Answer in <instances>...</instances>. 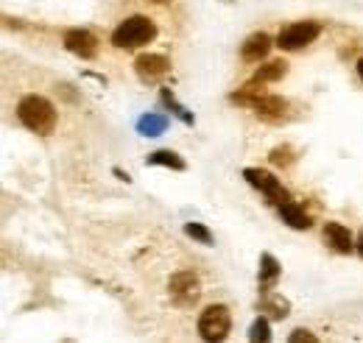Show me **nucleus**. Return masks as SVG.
I'll list each match as a JSON object with an SVG mask.
<instances>
[{
	"label": "nucleus",
	"mask_w": 363,
	"mask_h": 343,
	"mask_svg": "<svg viewBox=\"0 0 363 343\" xmlns=\"http://www.w3.org/2000/svg\"><path fill=\"white\" fill-rule=\"evenodd\" d=\"M17 118L20 123L34 134H50L56 129V109L53 103L43 95H26L17 106Z\"/></svg>",
	"instance_id": "obj_1"
},
{
	"label": "nucleus",
	"mask_w": 363,
	"mask_h": 343,
	"mask_svg": "<svg viewBox=\"0 0 363 343\" xmlns=\"http://www.w3.org/2000/svg\"><path fill=\"white\" fill-rule=\"evenodd\" d=\"M154 37H157V26L148 17H129L115 28L112 45L115 47H140V45H148Z\"/></svg>",
	"instance_id": "obj_2"
},
{
	"label": "nucleus",
	"mask_w": 363,
	"mask_h": 343,
	"mask_svg": "<svg viewBox=\"0 0 363 343\" xmlns=\"http://www.w3.org/2000/svg\"><path fill=\"white\" fill-rule=\"evenodd\" d=\"M229 327H232V318H229V310L224 304H213L199 315V335L204 343L227 341Z\"/></svg>",
	"instance_id": "obj_3"
},
{
	"label": "nucleus",
	"mask_w": 363,
	"mask_h": 343,
	"mask_svg": "<svg viewBox=\"0 0 363 343\" xmlns=\"http://www.w3.org/2000/svg\"><path fill=\"white\" fill-rule=\"evenodd\" d=\"M235 101L252 106V109H255L257 115H263V118H282V115L288 112V101H285V98H279V95H257V89L252 84L243 86V92H238Z\"/></svg>",
	"instance_id": "obj_4"
},
{
	"label": "nucleus",
	"mask_w": 363,
	"mask_h": 343,
	"mask_svg": "<svg viewBox=\"0 0 363 343\" xmlns=\"http://www.w3.org/2000/svg\"><path fill=\"white\" fill-rule=\"evenodd\" d=\"M243 176H246V181H249L252 187H257L260 193H266V196H269V201H274V204H288V201H291V198H288V190H285V187L279 184V179H274L269 171L246 168Z\"/></svg>",
	"instance_id": "obj_5"
},
{
	"label": "nucleus",
	"mask_w": 363,
	"mask_h": 343,
	"mask_svg": "<svg viewBox=\"0 0 363 343\" xmlns=\"http://www.w3.org/2000/svg\"><path fill=\"white\" fill-rule=\"evenodd\" d=\"M171 296L179 307H190L196 304V299L201 296V285H199V276L193 271H179L171 276Z\"/></svg>",
	"instance_id": "obj_6"
},
{
	"label": "nucleus",
	"mask_w": 363,
	"mask_h": 343,
	"mask_svg": "<svg viewBox=\"0 0 363 343\" xmlns=\"http://www.w3.org/2000/svg\"><path fill=\"white\" fill-rule=\"evenodd\" d=\"M318 31H321L318 23H294V26H288V28L279 31L277 45L285 47V50H299V47L313 43L318 37Z\"/></svg>",
	"instance_id": "obj_7"
},
{
	"label": "nucleus",
	"mask_w": 363,
	"mask_h": 343,
	"mask_svg": "<svg viewBox=\"0 0 363 343\" xmlns=\"http://www.w3.org/2000/svg\"><path fill=\"white\" fill-rule=\"evenodd\" d=\"M135 70L143 81L154 84V81H160V79L171 70V62H168L162 53H143V56H137Z\"/></svg>",
	"instance_id": "obj_8"
},
{
	"label": "nucleus",
	"mask_w": 363,
	"mask_h": 343,
	"mask_svg": "<svg viewBox=\"0 0 363 343\" xmlns=\"http://www.w3.org/2000/svg\"><path fill=\"white\" fill-rule=\"evenodd\" d=\"M65 47L82 59H92L98 53V40L92 37L90 31H82V28H73L65 34Z\"/></svg>",
	"instance_id": "obj_9"
},
{
	"label": "nucleus",
	"mask_w": 363,
	"mask_h": 343,
	"mask_svg": "<svg viewBox=\"0 0 363 343\" xmlns=\"http://www.w3.org/2000/svg\"><path fill=\"white\" fill-rule=\"evenodd\" d=\"M324 240H327V246H333L338 254H350L352 249H358L355 240H352V235H350V229H347L344 223H335V220H330V223L324 226Z\"/></svg>",
	"instance_id": "obj_10"
},
{
	"label": "nucleus",
	"mask_w": 363,
	"mask_h": 343,
	"mask_svg": "<svg viewBox=\"0 0 363 343\" xmlns=\"http://www.w3.org/2000/svg\"><path fill=\"white\" fill-rule=\"evenodd\" d=\"M269 50H272V37L269 34H252L240 47V56L246 62H260V59L269 56Z\"/></svg>",
	"instance_id": "obj_11"
},
{
	"label": "nucleus",
	"mask_w": 363,
	"mask_h": 343,
	"mask_svg": "<svg viewBox=\"0 0 363 343\" xmlns=\"http://www.w3.org/2000/svg\"><path fill=\"white\" fill-rule=\"evenodd\" d=\"M279 218H282L291 229H311V223H313L311 215L305 213V210H299L296 204H291V201H288V204H279Z\"/></svg>",
	"instance_id": "obj_12"
},
{
	"label": "nucleus",
	"mask_w": 363,
	"mask_h": 343,
	"mask_svg": "<svg viewBox=\"0 0 363 343\" xmlns=\"http://www.w3.org/2000/svg\"><path fill=\"white\" fill-rule=\"evenodd\" d=\"M288 73V64L279 59V62H269L263 64L257 73H255V84H269V81H279L282 76Z\"/></svg>",
	"instance_id": "obj_13"
},
{
	"label": "nucleus",
	"mask_w": 363,
	"mask_h": 343,
	"mask_svg": "<svg viewBox=\"0 0 363 343\" xmlns=\"http://www.w3.org/2000/svg\"><path fill=\"white\" fill-rule=\"evenodd\" d=\"M148 165H162V168H174V171H184V159L174 151H154L148 159Z\"/></svg>",
	"instance_id": "obj_14"
},
{
	"label": "nucleus",
	"mask_w": 363,
	"mask_h": 343,
	"mask_svg": "<svg viewBox=\"0 0 363 343\" xmlns=\"http://www.w3.org/2000/svg\"><path fill=\"white\" fill-rule=\"evenodd\" d=\"M165 126H168V120H165L162 115H143V118L137 120V129H140V134H145V137L162 134Z\"/></svg>",
	"instance_id": "obj_15"
},
{
	"label": "nucleus",
	"mask_w": 363,
	"mask_h": 343,
	"mask_svg": "<svg viewBox=\"0 0 363 343\" xmlns=\"http://www.w3.org/2000/svg\"><path fill=\"white\" fill-rule=\"evenodd\" d=\"M249 343H272V327L266 318H257L249 330Z\"/></svg>",
	"instance_id": "obj_16"
},
{
	"label": "nucleus",
	"mask_w": 363,
	"mask_h": 343,
	"mask_svg": "<svg viewBox=\"0 0 363 343\" xmlns=\"http://www.w3.org/2000/svg\"><path fill=\"white\" fill-rule=\"evenodd\" d=\"M260 265H263V268H260V282H263V285H269V282H274V279L279 276V265H277V259H274L272 254H263V257H260Z\"/></svg>",
	"instance_id": "obj_17"
},
{
	"label": "nucleus",
	"mask_w": 363,
	"mask_h": 343,
	"mask_svg": "<svg viewBox=\"0 0 363 343\" xmlns=\"http://www.w3.org/2000/svg\"><path fill=\"white\" fill-rule=\"evenodd\" d=\"M184 232H187L193 240L204 243V246H210V243H213V235H210V232H207L201 223H187V226H184Z\"/></svg>",
	"instance_id": "obj_18"
},
{
	"label": "nucleus",
	"mask_w": 363,
	"mask_h": 343,
	"mask_svg": "<svg viewBox=\"0 0 363 343\" xmlns=\"http://www.w3.org/2000/svg\"><path fill=\"white\" fill-rule=\"evenodd\" d=\"M162 101H165V103H168V106H171V109H174V112H177V118H179L182 123H193V115H190V112H187V109H184V106H179V103H177V101H174V95H171V92H168V89H165V92H162Z\"/></svg>",
	"instance_id": "obj_19"
},
{
	"label": "nucleus",
	"mask_w": 363,
	"mask_h": 343,
	"mask_svg": "<svg viewBox=\"0 0 363 343\" xmlns=\"http://www.w3.org/2000/svg\"><path fill=\"white\" fill-rule=\"evenodd\" d=\"M272 162H274V165H291V162H294V151H291L288 145H282V148H274V151H272Z\"/></svg>",
	"instance_id": "obj_20"
},
{
	"label": "nucleus",
	"mask_w": 363,
	"mask_h": 343,
	"mask_svg": "<svg viewBox=\"0 0 363 343\" xmlns=\"http://www.w3.org/2000/svg\"><path fill=\"white\" fill-rule=\"evenodd\" d=\"M266 307L272 310L274 318H285V315H288V301H282L279 296H274V299H266Z\"/></svg>",
	"instance_id": "obj_21"
},
{
	"label": "nucleus",
	"mask_w": 363,
	"mask_h": 343,
	"mask_svg": "<svg viewBox=\"0 0 363 343\" xmlns=\"http://www.w3.org/2000/svg\"><path fill=\"white\" fill-rule=\"evenodd\" d=\"M288 343H318V338L311 332V330H294Z\"/></svg>",
	"instance_id": "obj_22"
},
{
	"label": "nucleus",
	"mask_w": 363,
	"mask_h": 343,
	"mask_svg": "<svg viewBox=\"0 0 363 343\" xmlns=\"http://www.w3.org/2000/svg\"><path fill=\"white\" fill-rule=\"evenodd\" d=\"M358 252H361V257H363V235L358 237Z\"/></svg>",
	"instance_id": "obj_23"
},
{
	"label": "nucleus",
	"mask_w": 363,
	"mask_h": 343,
	"mask_svg": "<svg viewBox=\"0 0 363 343\" xmlns=\"http://www.w3.org/2000/svg\"><path fill=\"white\" fill-rule=\"evenodd\" d=\"M358 73H361V79H363V59L358 62Z\"/></svg>",
	"instance_id": "obj_24"
},
{
	"label": "nucleus",
	"mask_w": 363,
	"mask_h": 343,
	"mask_svg": "<svg viewBox=\"0 0 363 343\" xmlns=\"http://www.w3.org/2000/svg\"><path fill=\"white\" fill-rule=\"evenodd\" d=\"M154 3H168V0H154Z\"/></svg>",
	"instance_id": "obj_25"
}]
</instances>
